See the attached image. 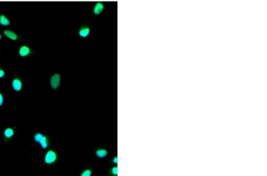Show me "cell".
Masks as SVG:
<instances>
[{"mask_svg": "<svg viewBox=\"0 0 267 176\" xmlns=\"http://www.w3.org/2000/svg\"><path fill=\"white\" fill-rule=\"evenodd\" d=\"M34 140L36 142L39 143L42 149L46 150L50 145V139L47 135L42 134L41 132H37L34 136Z\"/></svg>", "mask_w": 267, "mask_h": 176, "instance_id": "1", "label": "cell"}, {"mask_svg": "<svg viewBox=\"0 0 267 176\" xmlns=\"http://www.w3.org/2000/svg\"><path fill=\"white\" fill-rule=\"evenodd\" d=\"M58 154L56 151L53 150H48L44 157V162L47 165H52L57 161Z\"/></svg>", "mask_w": 267, "mask_h": 176, "instance_id": "2", "label": "cell"}, {"mask_svg": "<svg viewBox=\"0 0 267 176\" xmlns=\"http://www.w3.org/2000/svg\"><path fill=\"white\" fill-rule=\"evenodd\" d=\"M50 84L52 89L56 90L59 88L61 84V75L58 73L55 74L51 77L50 79Z\"/></svg>", "mask_w": 267, "mask_h": 176, "instance_id": "3", "label": "cell"}, {"mask_svg": "<svg viewBox=\"0 0 267 176\" xmlns=\"http://www.w3.org/2000/svg\"><path fill=\"white\" fill-rule=\"evenodd\" d=\"M95 154L99 159H103L108 155L109 151L106 147H97L95 151Z\"/></svg>", "mask_w": 267, "mask_h": 176, "instance_id": "4", "label": "cell"}, {"mask_svg": "<svg viewBox=\"0 0 267 176\" xmlns=\"http://www.w3.org/2000/svg\"><path fill=\"white\" fill-rule=\"evenodd\" d=\"M90 33V28L87 26H82L78 30V36L82 39H86L89 36Z\"/></svg>", "mask_w": 267, "mask_h": 176, "instance_id": "5", "label": "cell"}, {"mask_svg": "<svg viewBox=\"0 0 267 176\" xmlns=\"http://www.w3.org/2000/svg\"><path fill=\"white\" fill-rule=\"evenodd\" d=\"M105 8V5L102 2H97L95 4V6L93 7V14L96 16L100 15L103 12V9Z\"/></svg>", "mask_w": 267, "mask_h": 176, "instance_id": "6", "label": "cell"}, {"mask_svg": "<svg viewBox=\"0 0 267 176\" xmlns=\"http://www.w3.org/2000/svg\"><path fill=\"white\" fill-rule=\"evenodd\" d=\"M31 51H30V47H29L27 46H22L20 48L19 50V55L22 57H26L28 55H30Z\"/></svg>", "mask_w": 267, "mask_h": 176, "instance_id": "7", "label": "cell"}, {"mask_svg": "<svg viewBox=\"0 0 267 176\" xmlns=\"http://www.w3.org/2000/svg\"><path fill=\"white\" fill-rule=\"evenodd\" d=\"M12 86L13 89L16 91H20L22 89V83L20 80L18 78H16L13 80L12 83Z\"/></svg>", "mask_w": 267, "mask_h": 176, "instance_id": "8", "label": "cell"}, {"mask_svg": "<svg viewBox=\"0 0 267 176\" xmlns=\"http://www.w3.org/2000/svg\"><path fill=\"white\" fill-rule=\"evenodd\" d=\"M4 33L5 35L7 37L9 38L10 39L13 40V41H16L17 38H18L17 34L15 33V32L11 31V30H5V31L4 32Z\"/></svg>", "mask_w": 267, "mask_h": 176, "instance_id": "9", "label": "cell"}, {"mask_svg": "<svg viewBox=\"0 0 267 176\" xmlns=\"http://www.w3.org/2000/svg\"><path fill=\"white\" fill-rule=\"evenodd\" d=\"M93 170L90 167H85L79 173L80 176H91L93 174Z\"/></svg>", "mask_w": 267, "mask_h": 176, "instance_id": "10", "label": "cell"}, {"mask_svg": "<svg viewBox=\"0 0 267 176\" xmlns=\"http://www.w3.org/2000/svg\"><path fill=\"white\" fill-rule=\"evenodd\" d=\"M118 166L117 165H113L111 167L107 172V175L110 176H118Z\"/></svg>", "mask_w": 267, "mask_h": 176, "instance_id": "11", "label": "cell"}, {"mask_svg": "<svg viewBox=\"0 0 267 176\" xmlns=\"http://www.w3.org/2000/svg\"><path fill=\"white\" fill-rule=\"evenodd\" d=\"M10 23V22L9 20L6 17L4 16V15L0 16V24H1L2 26H7L9 25Z\"/></svg>", "mask_w": 267, "mask_h": 176, "instance_id": "12", "label": "cell"}, {"mask_svg": "<svg viewBox=\"0 0 267 176\" xmlns=\"http://www.w3.org/2000/svg\"><path fill=\"white\" fill-rule=\"evenodd\" d=\"M14 131H13V129H11V128H7V129L4 131V136L6 138H10L12 137L14 135Z\"/></svg>", "mask_w": 267, "mask_h": 176, "instance_id": "13", "label": "cell"}, {"mask_svg": "<svg viewBox=\"0 0 267 176\" xmlns=\"http://www.w3.org/2000/svg\"><path fill=\"white\" fill-rule=\"evenodd\" d=\"M111 164L113 165H118V155L113 156L112 158V159L111 160Z\"/></svg>", "mask_w": 267, "mask_h": 176, "instance_id": "14", "label": "cell"}, {"mask_svg": "<svg viewBox=\"0 0 267 176\" xmlns=\"http://www.w3.org/2000/svg\"><path fill=\"white\" fill-rule=\"evenodd\" d=\"M3 101H4L3 96V95L1 94V93H0V106H1L2 105H3Z\"/></svg>", "mask_w": 267, "mask_h": 176, "instance_id": "15", "label": "cell"}, {"mask_svg": "<svg viewBox=\"0 0 267 176\" xmlns=\"http://www.w3.org/2000/svg\"><path fill=\"white\" fill-rule=\"evenodd\" d=\"M5 75V72L3 70H1L0 69V78H3L4 76Z\"/></svg>", "mask_w": 267, "mask_h": 176, "instance_id": "16", "label": "cell"}, {"mask_svg": "<svg viewBox=\"0 0 267 176\" xmlns=\"http://www.w3.org/2000/svg\"><path fill=\"white\" fill-rule=\"evenodd\" d=\"M1 39H2V36H1V34H0V40H1Z\"/></svg>", "mask_w": 267, "mask_h": 176, "instance_id": "17", "label": "cell"}, {"mask_svg": "<svg viewBox=\"0 0 267 176\" xmlns=\"http://www.w3.org/2000/svg\"><path fill=\"white\" fill-rule=\"evenodd\" d=\"M82 1H89V0H82Z\"/></svg>", "mask_w": 267, "mask_h": 176, "instance_id": "18", "label": "cell"}]
</instances>
